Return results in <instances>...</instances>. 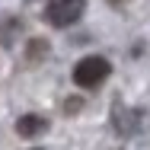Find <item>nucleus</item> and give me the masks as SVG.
Instances as JSON below:
<instances>
[{"mask_svg": "<svg viewBox=\"0 0 150 150\" xmlns=\"http://www.w3.org/2000/svg\"><path fill=\"white\" fill-rule=\"evenodd\" d=\"M109 61L99 58V54H90V58H83L77 67H74V83L77 86H86V90H93V86H99L105 77H109Z\"/></svg>", "mask_w": 150, "mask_h": 150, "instance_id": "obj_1", "label": "nucleus"}, {"mask_svg": "<svg viewBox=\"0 0 150 150\" xmlns=\"http://www.w3.org/2000/svg\"><path fill=\"white\" fill-rule=\"evenodd\" d=\"M83 6H86V0H51L48 3V10H45V19L51 23V26H74L80 16H83Z\"/></svg>", "mask_w": 150, "mask_h": 150, "instance_id": "obj_2", "label": "nucleus"}, {"mask_svg": "<svg viewBox=\"0 0 150 150\" xmlns=\"http://www.w3.org/2000/svg\"><path fill=\"white\" fill-rule=\"evenodd\" d=\"M45 128H48V121L42 118V115H23V118L16 121V134L19 137H38Z\"/></svg>", "mask_w": 150, "mask_h": 150, "instance_id": "obj_3", "label": "nucleus"}, {"mask_svg": "<svg viewBox=\"0 0 150 150\" xmlns=\"http://www.w3.org/2000/svg\"><path fill=\"white\" fill-rule=\"evenodd\" d=\"M80 105H83V102H80V99H67V112H77V109H80Z\"/></svg>", "mask_w": 150, "mask_h": 150, "instance_id": "obj_4", "label": "nucleus"}, {"mask_svg": "<svg viewBox=\"0 0 150 150\" xmlns=\"http://www.w3.org/2000/svg\"><path fill=\"white\" fill-rule=\"evenodd\" d=\"M112 3H115V6H125V0H112Z\"/></svg>", "mask_w": 150, "mask_h": 150, "instance_id": "obj_5", "label": "nucleus"}]
</instances>
